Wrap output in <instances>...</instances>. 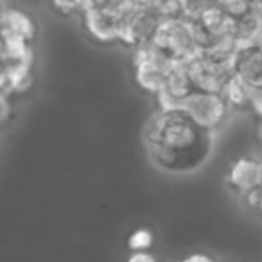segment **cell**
<instances>
[{
    "mask_svg": "<svg viewBox=\"0 0 262 262\" xmlns=\"http://www.w3.org/2000/svg\"><path fill=\"white\" fill-rule=\"evenodd\" d=\"M144 146L158 169L171 174H189L210 158L214 131L200 126L182 108H158L144 129Z\"/></svg>",
    "mask_w": 262,
    "mask_h": 262,
    "instance_id": "1",
    "label": "cell"
},
{
    "mask_svg": "<svg viewBox=\"0 0 262 262\" xmlns=\"http://www.w3.org/2000/svg\"><path fill=\"white\" fill-rule=\"evenodd\" d=\"M133 77L135 83L144 92L153 95H160L167 83L169 72L174 67V61L162 51L153 41L146 45H140L133 52Z\"/></svg>",
    "mask_w": 262,
    "mask_h": 262,
    "instance_id": "2",
    "label": "cell"
},
{
    "mask_svg": "<svg viewBox=\"0 0 262 262\" xmlns=\"http://www.w3.org/2000/svg\"><path fill=\"white\" fill-rule=\"evenodd\" d=\"M174 63H187L201 52L189 18L162 20L153 40Z\"/></svg>",
    "mask_w": 262,
    "mask_h": 262,
    "instance_id": "3",
    "label": "cell"
},
{
    "mask_svg": "<svg viewBox=\"0 0 262 262\" xmlns=\"http://www.w3.org/2000/svg\"><path fill=\"white\" fill-rule=\"evenodd\" d=\"M180 108L189 117H192L200 126L215 131L223 126L232 106L221 92L196 90L180 104Z\"/></svg>",
    "mask_w": 262,
    "mask_h": 262,
    "instance_id": "4",
    "label": "cell"
},
{
    "mask_svg": "<svg viewBox=\"0 0 262 262\" xmlns=\"http://www.w3.org/2000/svg\"><path fill=\"white\" fill-rule=\"evenodd\" d=\"M187 67H189L198 90L223 92L225 84L233 76L230 59L215 58V56L205 54V52H200L196 58L187 61Z\"/></svg>",
    "mask_w": 262,
    "mask_h": 262,
    "instance_id": "5",
    "label": "cell"
},
{
    "mask_svg": "<svg viewBox=\"0 0 262 262\" xmlns=\"http://www.w3.org/2000/svg\"><path fill=\"white\" fill-rule=\"evenodd\" d=\"M83 24L88 36L94 38L95 41L113 43V41H122L126 18L110 9L88 8L83 13Z\"/></svg>",
    "mask_w": 262,
    "mask_h": 262,
    "instance_id": "6",
    "label": "cell"
},
{
    "mask_svg": "<svg viewBox=\"0 0 262 262\" xmlns=\"http://www.w3.org/2000/svg\"><path fill=\"white\" fill-rule=\"evenodd\" d=\"M162 24V16L155 8H137L126 18L124 24L122 43L131 47L151 43L157 36V31Z\"/></svg>",
    "mask_w": 262,
    "mask_h": 262,
    "instance_id": "7",
    "label": "cell"
},
{
    "mask_svg": "<svg viewBox=\"0 0 262 262\" xmlns=\"http://www.w3.org/2000/svg\"><path fill=\"white\" fill-rule=\"evenodd\" d=\"M226 187L239 198L248 196L262 187V160L251 157H241L232 162L226 172Z\"/></svg>",
    "mask_w": 262,
    "mask_h": 262,
    "instance_id": "8",
    "label": "cell"
},
{
    "mask_svg": "<svg viewBox=\"0 0 262 262\" xmlns=\"http://www.w3.org/2000/svg\"><path fill=\"white\" fill-rule=\"evenodd\" d=\"M196 90L198 86L194 83L192 76H190V70L187 67V63H174L172 70L169 72L164 92L157 97L158 108L160 110L180 108V104Z\"/></svg>",
    "mask_w": 262,
    "mask_h": 262,
    "instance_id": "9",
    "label": "cell"
},
{
    "mask_svg": "<svg viewBox=\"0 0 262 262\" xmlns=\"http://www.w3.org/2000/svg\"><path fill=\"white\" fill-rule=\"evenodd\" d=\"M232 70L251 88H262V49L253 41L239 45L232 59Z\"/></svg>",
    "mask_w": 262,
    "mask_h": 262,
    "instance_id": "10",
    "label": "cell"
},
{
    "mask_svg": "<svg viewBox=\"0 0 262 262\" xmlns=\"http://www.w3.org/2000/svg\"><path fill=\"white\" fill-rule=\"evenodd\" d=\"M38 34V26L27 11L20 8H4L2 11V36L33 43Z\"/></svg>",
    "mask_w": 262,
    "mask_h": 262,
    "instance_id": "11",
    "label": "cell"
},
{
    "mask_svg": "<svg viewBox=\"0 0 262 262\" xmlns=\"http://www.w3.org/2000/svg\"><path fill=\"white\" fill-rule=\"evenodd\" d=\"M33 84V63L4 65L2 70V94L15 97L22 95Z\"/></svg>",
    "mask_w": 262,
    "mask_h": 262,
    "instance_id": "12",
    "label": "cell"
},
{
    "mask_svg": "<svg viewBox=\"0 0 262 262\" xmlns=\"http://www.w3.org/2000/svg\"><path fill=\"white\" fill-rule=\"evenodd\" d=\"M253 92L255 88H251L250 84H246L241 77H237L233 74L228 79V83L225 84L221 94L225 95V99L228 101V104L232 108H250Z\"/></svg>",
    "mask_w": 262,
    "mask_h": 262,
    "instance_id": "13",
    "label": "cell"
},
{
    "mask_svg": "<svg viewBox=\"0 0 262 262\" xmlns=\"http://www.w3.org/2000/svg\"><path fill=\"white\" fill-rule=\"evenodd\" d=\"M2 61H4V65L33 63V49H31V43L16 40V38L2 36Z\"/></svg>",
    "mask_w": 262,
    "mask_h": 262,
    "instance_id": "14",
    "label": "cell"
},
{
    "mask_svg": "<svg viewBox=\"0 0 262 262\" xmlns=\"http://www.w3.org/2000/svg\"><path fill=\"white\" fill-rule=\"evenodd\" d=\"M219 8L226 13V16L233 24L250 18L255 13V6L248 0H219Z\"/></svg>",
    "mask_w": 262,
    "mask_h": 262,
    "instance_id": "15",
    "label": "cell"
},
{
    "mask_svg": "<svg viewBox=\"0 0 262 262\" xmlns=\"http://www.w3.org/2000/svg\"><path fill=\"white\" fill-rule=\"evenodd\" d=\"M162 20L185 18V0H158L155 6Z\"/></svg>",
    "mask_w": 262,
    "mask_h": 262,
    "instance_id": "16",
    "label": "cell"
},
{
    "mask_svg": "<svg viewBox=\"0 0 262 262\" xmlns=\"http://www.w3.org/2000/svg\"><path fill=\"white\" fill-rule=\"evenodd\" d=\"M155 244V233L149 228H137L131 232L127 239V246L131 251H149L151 246Z\"/></svg>",
    "mask_w": 262,
    "mask_h": 262,
    "instance_id": "17",
    "label": "cell"
},
{
    "mask_svg": "<svg viewBox=\"0 0 262 262\" xmlns=\"http://www.w3.org/2000/svg\"><path fill=\"white\" fill-rule=\"evenodd\" d=\"M219 6V0H185V18L198 20Z\"/></svg>",
    "mask_w": 262,
    "mask_h": 262,
    "instance_id": "18",
    "label": "cell"
},
{
    "mask_svg": "<svg viewBox=\"0 0 262 262\" xmlns=\"http://www.w3.org/2000/svg\"><path fill=\"white\" fill-rule=\"evenodd\" d=\"M56 11L63 13V15H70V13H84L90 6V0H51Z\"/></svg>",
    "mask_w": 262,
    "mask_h": 262,
    "instance_id": "19",
    "label": "cell"
},
{
    "mask_svg": "<svg viewBox=\"0 0 262 262\" xmlns=\"http://www.w3.org/2000/svg\"><path fill=\"white\" fill-rule=\"evenodd\" d=\"M0 122H2V126H8L9 124V119H11L13 112H15V108L11 106V97L9 95H4L2 94V101H0Z\"/></svg>",
    "mask_w": 262,
    "mask_h": 262,
    "instance_id": "20",
    "label": "cell"
},
{
    "mask_svg": "<svg viewBox=\"0 0 262 262\" xmlns=\"http://www.w3.org/2000/svg\"><path fill=\"white\" fill-rule=\"evenodd\" d=\"M126 262H158L151 251H131Z\"/></svg>",
    "mask_w": 262,
    "mask_h": 262,
    "instance_id": "21",
    "label": "cell"
},
{
    "mask_svg": "<svg viewBox=\"0 0 262 262\" xmlns=\"http://www.w3.org/2000/svg\"><path fill=\"white\" fill-rule=\"evenodd\" d=\"M182 262H215V260L207 253H192V255H187Z\"/></svg>",
    "mask_w": 262,
    "mask_h": 262,
    "instance_id": "22",
    "label": "cell"
},
{
    "mask_svg": "<svg viewBox=\"0 0 262 262\" xmlns=\"http://www.w3.org/2000/svg\"><path fill=\"white\" fill-rule=\"evenodd\" d=\"M135 4L140 8H155L158 4V0H135Z\"/></svg>",
    "mask_w": 262,
    "mask_h": 262,
    "instance_id": "23",
    "label": "cell"
},
{
    "mask_svg": "<svg viewBox=\"0 0 262 262\" xmlns=\"http://www.w3.org/2000/svg\"><path fill=\"white\" fill-rule=\"evenodd\" d=\"M253 43L257 45L258 49H262V27L258 29V33H257V36L253 38Z\"/></svg>",
    "mask_w": 262,
    "mask_h": 262,
    "instance_id": "24",
    "label": "cell"
},
{
    "mask_svg": "<svg viewBox=\"0 0 262 262\" xmlns=\"http://www.w3.org/2000/svg\"><path fill=\"white\" fill-rule=\"evenodd\" d=\"M248 2H251L255 8H262V0H248Z\"/></svg>",
    "mask_w": 262,
    "mask_h": 262,
    "instance_id": "25",
    "label": "cell"
}]
</instances>
